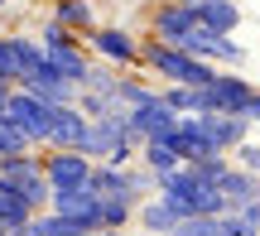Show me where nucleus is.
Returning <instances> with one entry per match:
<instances>
[{
  "label": "nucleus",
  "instance_id": "nucleus-2",
  "mask_svg": "<svg viewBox=\"0 0 260 236\" xmlns=\"http://www.w3.org/2000/svg\"><path fill=\"white\" fill-rule=\"evenodd\" d=\"M140 63H145L149 73H159L169 87H212L217 82L212 63H203V58L183 53V48H174V44H159V39L140 48Z\"/></svg>",
  "mask_w": 260,
  "mask_h": 236
},
{
  "label": "nucleus",
  "instance_id": "nucleus-34",
  "mask_svg": "<svg viewBox=\"0 0 260 236\" xmlns=\"http://www.w3.org/2000/svg\"><path fill=\"white\" fill-rule=\"evenodd\" d=\"M0 236H5V231H0Z\"/></svg>",
  "mask_w": 260,
  "mask_h": 236
},
{
  "label": "nucleus",
  "instance_id": "nucleus-16",
  "mask_svg": "<svg viewBox=\"0 0 260 236\" xmlns=\"http://www.w3.org/2000/svg\"><path fill=\"white\" fill-rule=\"evenodd\" d=\"M92 193H96V198L140 203L135 198V183H130V169H121V164H96V169H92Z\"/></svg>",
  "mask_w": 260,
  "mask_h": 236
},
{
  "label": "nucleus",
  "instance_id": "nucleus-29",
  "mask_svg": "<svg viewBox=\"0 0 260 236\" xmlns=\"http://www.w3.org/2000/svg\"><path fill=\"white\" fill-rule=\"evenodd\" d=\"M236 169H246V174H260V145L246 140L241 150H236Z\"/></svg>",
  "mask_w": 260,
  "mask_h": 236
},
{
  "label": "nucleus",
  "instance_id": "nucleus-23",
  "mask_svg": "<svg viewBox=\"0 0 260 236\" xmlns=\"http://www.w3.org/2000/svg\"><path fill=\"white\" fill-rule=\"evenodd\" d=\"M116 102H121L125 111H140V106L159 102V92H154V87H145L140 77H121V87H116Z\"/></svg>",
  "mask_w": 260,
  "mask_h": 236
},
{
  "label": "nucleus",
  "instance_id": "nucleus-17",
  "mask_svg": "<svg viewBox=\"0 0 260 236\" xmlns=\"http://www.w3.org/2000/svg\"><path fill=\"white\" fill-rule=\"evenodd\" d=\"M198 24L222 34V39H232L236 24H241V5L236 0H198Z\"/></svg>",
  "mask_w": 260,
  "mask_h": 236
},
{
  "label": "nucleus",
  "instance_id": "nucleus-6",
  "mask_svg": "<svg viewBox=\"0 0 260 236\" xmlns=\"http://www.w3.org/2000/svg\"><path fill=\"white\" fill-rule=\"evenodd\" d=\"M44 159V179L53 193H77V188H92V169L96 164L87 159L82 150H48L39 154Z\"/></svg>",
  "mask_w": 260,
  "mask_h": 236
},
{
  "label": "nucleus",
  "instance_id": "nucleus-14",
  "mask_svg": "<svg viewBox=\"0 0 260 236\" xmlns=\"http://www.w3.org/2000/svg\"><path fill=\"white\" fill-rule=\"evenodd\" d=\"M19 92L39 96V102H44V106H77V92H82V87H73V82H68V77H58L53 68L44 63V73H39V77H29V82L19 87Z\"/></svg>",
  "mask_w": 260,
  "mask_h": 236
},
{
  "label": "nucleus",
  "instance_id": "nucleus-32",
  "mask_svg": "<svg viewBox=\"0 0 260 236\" xmlns=\"http://www.w3.org/2000/svg\"><path fill=\"white\" fill-rule=\"evenodd\" d=\"M96 236H116V231H96Z\"/></svg>",
  "mask_w": 260,
  "mask_h": 236
},
{
  "label": "nucleus",
  "instance_id": "nucleus-21",
  "mask_svg": "<svg viewBox=\"0 0 260 236\" xmlns=\"http://www.w3.org/2000/svg\"><path fill=\"white\" fill-rule=\"evenodd\" d=\"M48 19H58L68 34H92V29H96L87 0H53V15H48Z\"/></svg>",
  "mask_w": 260,
  "mask_h": 236
},
{
  "label": "nucleus",
  "instance_id": "nucleus-28",
  "mask_svg": "<svg viewBox=\"0 0 260 236\" xmlns=\"http://www.w3.org/2000/svg\"><path fill=\"white\" fill-rule=\"evenodd\" d=\"M188 169H193L198 179H207V183H222V179H226V169H232V159H226V154H217V159H203V164H188Z\"/></svg>",
  "mask_w": 260,
  "mask_h": 236
},
{
  "label": "nucleus",
  "instance_id": "nucleus-3",
  "mask_svg": "<svg viewBox=\"0 0 260 236\" xmlns=\"http://www.w3.org/2000/svg\"><path fill=\"white\" fill-rule=\"evenodd\" d=\"M0 183H5V188H15L34 212H48V203H53V188H48V179H44V159H39L34 150L0 159Z\"/></svg>",
  "mask_w": 260,
  "mask_h": 236
},
{
  "label": "nucleus",
  "instance_id": "nucleus-18",
  "mask_svg": "<svg viewBox=\"0 0 260 236\" xmlns=\"http://www.w3.org/2000/svg\"><path fill=\"white\" fill-rule=\"evenodd\" d=\"M217 188H222V198H226V208H246V203H255L260 198V174H246V169H226V179L217 183Z\"/></svg>",
  "mask_w": 260,
  "mask_h": 236
},
{
  "label": "nucleus",
  "instance_id": "nucleus-27",
  "mask_svg": "<svg viewBox=\"0 0 260 236\" xmlns=\"http://www.w3.org/2000/svg\"><path fill=\"white\" fill-rule=\"evenodd\" d=\"M10 154H29V140L10 125V111H0V159H10Z\"/></svg>",
  "mask_w": 260,
  "mask_h": 236
},
{
  "label": "nucleus",
  "instance_id": "nucleus-33",
  "mask_svg": "<svg viewBox=\"0 0 260 236\" xmlns=\"http://www.w3.org/2000/svg\"><path fill=\"white\" fill-rule=\"evenodd\" d=\"M0 10H5V0H0Z\"/></svg>",
  "mask_w": 260,
  "mask_h": 236
},
{
  "label": "nucleus",
  "instance_id": "nucleus-12",
  "mask_svg": "<svg viewBox=\"0 0 260 236\" xmlns=\"http://www.w3.org/2000/svg\"><path fill=\"white\" fill-rule=\"evenodd\" d=\"M44 53H48V68H53L58 77H68L73 87H82V82H87V73H92V53H87L77 39H63V44L44 48Z\"/></svg>",
  "mask_w": 260,
  "mask_h": 236
},
{
  "label": "nucleus",
  "instance_id": "nucleus-1",
  "mask_svg": "<svg viewBox=\"0 0 260 236\" xmlns=\"http://www.w3.org/2000/svg\"><path fill=\"white\" fill-rule=\"evenodd\" d=\"M159 198L164 203H174V212L178 217H226V198H222V188L217 183H207V179H198L193 169H178L174 179H164L159 183Z\"/></svg>",
  "mask_w": 260,
  "mask_h": 236
},
{
  "label": "nucleus",
  "instance_id": "nucleus-24",
  "mask_svg": "<svg viewBox=\"0 0 260 236\" xmlns=\"http://www.w3.org/2000/svg\"><path fill=\"white\" fill-rule=\"evenodd\" d=\"M159 102L174 116H198V87H159Z\"/></svg>",
  "mask_w": 260,
  "mask_h": 236
},
{
  "label": "nucleus",
  "instance_id": "nucleus-31",
  "mask_svg": "<svg viewBox=\"0 0 260 236\" xmlns=\"http://www.w3.org/2000/svg\"><path fill=\"white\" fill-rule=\"evenodd\" d=\"M246 121H251V125H260V92L251 96V106H246Z\"/></svg>",
  "mask_w": 260,
  "mask_h": 236
},
{
  "label": "nucleus",
  "instance_id": "nucleus-4",
  "mask_svg": "<svg viewBox=\"0 0 260 236\" xmlns=\"http://www.w3.org/2000/svg\"><path fill=\"white\" fill-rule=\"evenodd\" d=\"M260 92L255 82H246L241 73H217L212 87H198V116L207 111H222V116H246L251 96Z\"/></svg>",
  "mask_w": 260,
  "mask_h": 236
},
{
  "label": "nucleus",
  "instance_id": "nucleus-10",
  "mask_svg": "<svg viewBox=\"0 0 260 236\" xmlns=\"http://www.w3.org/2000/svg\"><path fill=\"white\" fill-rule=\"evenodd\" d=\"M102 208H106V203L96 198L92 188L53 193V203H48V212H53V217H68V222H77V227H87V231H102Z\"/></svg>",
  "mask_w": 260,
  "mask_h": 236
},
{
  "label": "nucleus",
  "instance_id": "nucleus-25",
  "mask_svg": "<svg viewBox=\"0 0 260 236\" xmlns=\"http://www.w3.org/2000/svg\"><path fill=\"white\" fill-rule=\"evenodd\" d=\"M116 87H121V73H116V68H106V63H92L82 92H92V96H116Z\"/></svg>",
  "mask_w": 260,
  "mask_h": 236
},
{
  "label": "nucleus",
  "instance_id": "nucleus-26",
  "mask_svg": "<svg viewBox=\"0 0 260 236\" xmlns=\"http://www.w3.org/2000/svg\"><path fill=\"white\" fill-rule=\"evenodd\" d=\"M102 203H106V208H102V231H116V236H121L130 227V217H135V208L121 203V198H102Z\"/></svg>",
  "mask_w": 260,
  "mask_h": 236
},
{
  "label": "nucleus",
  "instance_id": "nucleus-22",
  "mask_svg": "<svg viewBox=\"0 0 260 236\" xmlns=\"http://www.w3.org/2000/svg\"><path fill=\"white\" fill-rule=\"evenodd\" d=\"M140 159H145V169L154 174L159 183H164V179H174L178 169H188V164L174 154V145H140Z\"/></svg>",
  "mask_w": 260,
  "mask_h": 236
},
{
  "label": "nucleus",
  "instance_id": "nucleus-7",
  "mask_svg": "<svg viewBox=\"0 0 260 236\" xmlns=\"http://www.w3.org/2000/svg\"><path fill=\"white\" fill-rule=\"evenodd\" d=\"M87 48L96 53V63H106V68H135L140 63V44L125 34L121 24H96L92 34H87Z\"/></svg>",
  "mask_w": 260,
  "mask_h": 236
},
{
  "label": "nucleus",
  "instance_id": "nucleus-11",
  "mask_svg": "<svg viewBox=\"0 0 260 236\" xmlns=\"http://www.w3.org/2000/svg\"><path fill=\"white\" fill-rule=\"evenodd\" d=\"M203 121V130H207V140L217 145V154H236L246 145V135H251V121L246 116H222V111H207V116H198Z\"/></svg>",
  "mask_w": 260,
  "mask_h": 236
},
{
  "label": "nucleus",
  "instance_id": "nucleus-8",
  "mask_svg": "<svg viewBox=\"0 0 260 236\" xmlns=\"http://www.w3.org/2000/svg\"><path fill=\"white\" fill-rule=\"evenodd\" d=\"M149 29H154L159 44H174L178 48L198 29V5H188V0H159V10L149 15Z\"/></svg>",
  "mask_w": 260,
  "mask_h": 236
},
{
  "label": "nucleus",
  "instance_id": "nucleus-13",
  "mask_svg": "<svg viewBox=\"0 0 260 236\" xmlns=\"http://www.w3.org/2000/svg\"><path fill=\"white\" fill-rule=\"evenodd\" d=\"M174 154L183 164H203V159H217V145L207 140V130H203V121L198 116H183L178 121V135H174Z\"/></svg>",
  "mask_w": 260,
  "mask_h": 236
},
{
  "label": "nucleus",
  "instance_id": "nucleus-15",
  "mask_svg": "<svg viewBox=\"0 0 260 236\" xmlns=\"http://www.w3.org/2000/svg\"><path fill=\"white\" fill-rule=\"evenodd\" d=\"M87 116L77 106H58L53 111V135H48V150H82V135H87Z\"/></svg>",
  "mask_w": 260,
  "mask_h": 236
},
{
  "label": "nucleus",
  "instance_id": "nucleus-20",
  "mask_svg": "<svg viewBox=\"0 0 260 236\" xmlns=\"http://www.w3.org/2000/svg\"><path fill=\"white\" fill-rule=\"evenodd\" d=\"M178 222H183V217L174 212V203H164L159 193H154V198L145 203V208H140V227H145L149 236H169V231L178 227Z\"/></svg>",
  "mask_w": 260,
  "mask_h": 236
},
{
  "label": "nucleus",
  "instance_id": "nucleus-19",
  "mask_svg": "<svg viewBox=\"0 0 260 236\" xmlns=\"http://www.w3.org/2000/svg\"><path fill=\"white\" fill-rule=\"evenodd\" d=\"M39 217V212L34 208H29V203L24 198H19V193L15 188H5V183H0V231H19V227H29V222H34Z\"/></svg>",
  "mask_w": 260,
  "mask_h": 236
},
{
  "label": "nucleus",
  "instance_id": "nucleus-30",
  "mask_svg": "<svg viewBox=\"0 0 260 236\" xmlns=\"http://www.w3.org/2000/svg\"><path fill=\"white\" fill-rule=\"evenodd\" d=\"M236 222H241L251 236H260V198H255V203H246V208H236Z\"/></svg>",
  "mask_w": 260,
  "mask_h": 236
},
{
  "label": "nucleus",
  "instance_id": "nucleus-9",
  "mask_svg": "<svg viewBox=\"0 0 260 236\" xmlns=\"http://www.w3.org/2000/svg\"><path fill=\"white\" fill-rule=\"evenodd\" d=\"M178 121H183V116H174L164 102H149V106H140V111H130V135H135L140 145H174Z\"/></svg>",
  "mask_w": 260,
  "mask_h": 236
},
{
  "label": "nucleus",
  "instance_id": "nucleus-5",
  "mask_svg": "<svg viewBox=\"0 0 260 236\" xmlns=\"http://www.w3.org/2000/svg\"><path fill=\"white\" fill-rule=\"evenodd\" d=\"M53 111H58V106H44L39 96L19 92V87H15V96H10V125L29 140V150H48V135H53Z\"/></svg>",
  "mask_w": 260,
  "mask_h": 236
}]
</instances>
